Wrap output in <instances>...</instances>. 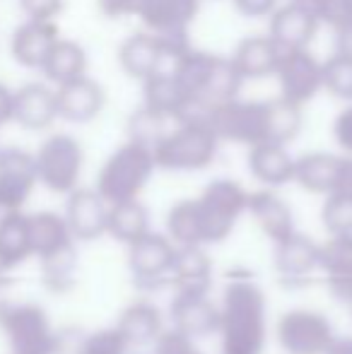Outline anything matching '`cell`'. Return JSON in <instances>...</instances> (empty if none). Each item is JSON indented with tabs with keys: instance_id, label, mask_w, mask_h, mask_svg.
I'll return each mask as SVG.
<instances>
[{
	"instance_id": "obj_1",
	"label": "cell",
	"mask_w": 352,
	"mask_h": 354,
	"mask_svg": "<svg viewBox=\"0 0 352 354\" xmlns=\"http://www.w3.org/2000/svg\"><path fill=\"white\" fill-rule=\"evenodd\" d=\"M268 301L251 277H232L220 301V354H263Z\"/></svg>"
},
{
	"instance_id": "obj_2",
	"label": "cell",
	"mask_w": 352,
	"mask_h": 354,
	"mask_svg": "<svg viewBox=\"0 0 352 354\" xmlns=\"http://www.w3.org/2000/svg\"><path fill=\"white\" fill-rule=\"evenodd\" d=\"M155 171V152L145 145L126 140L123 145H118L106 157V162L102 164L94 188L109 205L140 201L142 191L152 181Z\"/></svg>"
},
{
	"instance_id": "obj_3",
	"label": "cell",
	"mask_w": 352,
	"mask_h": 354,
	"mask_svg": "<svg viewBox=\"0 0 352 354\" xmlns=\"http://www.w3.org/2000/svg\"><path fill=\"white\" fill-rule=\"evenodd\" d=\"M0 330L10 354H58V330L37 301L0 297Z\"/></svg>"
},
{
	"instance_id": "obj_4",
	"label": "cell",
	"mask_w": 352,
	"mask_h": 354,
	"mask_svg": "<svg viewBox=\"0 0 352 354\" xmlns=\"http://www.w3.org/2000/svg\"><path fill=\"white\" fill-rule=\"evenodd\" d=\"M220 138L207 123H174L157 142L155 162L165 171H203L217 157Z\"/></svg>"
},
{
	"instance_id": "obj_5",
	"label": "cell",
	"mask_w": 352,
	"mask_h": 354,
	"mask_svg": "<svg viewBox=\"0 0 352 354\" xmlns=\"http://www.w3.org/2000/svg\"><path fill=\"white\" fill-rule=\"evenodd\" d=\"M205 246L232 236L239 219L249 210V191L234 178H215L196 198Z\"/></svg>"
},
{
	"instance_id": "obj_6",
	"label": "cell",
	"mask_w": 352,
	"mask_h": 354,
	"mask_svg": "<svg viewBox=\"0 0 352 354\" xmlns=\"http://www.w3.org/2000/svg\"><path fill=\"white\" fill-rule=\"evenodd\" d=\"M39 171V186L58 196H71L80 188L85 171V149L80 140L68 133H51L34 152Z\"/></svg>"
},
{
	"instance_id": "obj_7",
	"label": "cell",
	"mask_w": 352,
	"mask_h": 354,
	"mask_svg": "<svg viewBox=\"0 0 352 354\" xmlns=\"http://www.w3.org/2000/svg\"><path fill=\"white\" fill-rule=\"evenodd\" d=\"M210 128L220 142L244 145L249 149L268 142V99H234L212 106Z\"/></svg>"
},
{
	"instance_id": "obj_8",
	"label": "cell",
	"mask_w": 352,
	"mask_h": 354,
	"mask_svg": "<svg viewBox=\"0 0 352 354\" xmlns=\"http://www.w3.org/2000/svg\"><path fill=\"white\" fill-rule=\"evenodd\" d=\"M275 340L285 354H326L335 340V330L321 311L290 308L277 318Z\"/></svg>"
},
{
	"instance_id": "obj_9",
	"label": "cell",
	"mask_w": 352,
	"mask_h": 354,
	"mask_svg": "<svg viewBox=\"0 0 352 354\" xmlns=\"http://www.w3.org/2000/svg\"><path fill=\"white\" fill-rule=\"evenodd\" d=\"M176 246L167 239V234L150 232L140 241L128 246V272L138 289L155 292V289L169 287V275L174 268Z\"/></svg>"
},
{
	"instance_id": "obj_10",
	"label": "cell",
	"mask_w": 352,
	"mask_h": 354,
	"mask_svg": "<svg viewBox=\"0 0 352 354\" xmlns=\"http://www.w3.org/2000/svg\"><path fill=\"white\" fill-rule=\"evenodd\" d=\"M275 80L280 87L277 97L304 109L311 99H316V94L324 92V61H319L311 53V48L285 51L280 66H277Z\"/></svg>"
},
{
	"instance_id": "obj_11",
	"label": "cell",
	"mask_w": 352,
	"mask_h": 354,
	"mask_svg": "<svg viewBox=\"0 0 352 354\" xmlns=\"http://www.w3.org/2000/svg\"><path fill=\"white\" fill-rule=\"evenodd\" d=\"M39 186L34 152L22 147H0V210L22 212Z\"/></svg>"
},
{
	"instance_id": "obj_12",
	"label": "cell",
	"mask_w": 352,
	"mask_h": 354,
	"mask_svg": "<svg viewBox=\"0 0 352 354\" xmlns=\"http://www.w3.org/2000/svg\"><path fill=\"white\" fill-rule=\"evenodd\" d=\"M319 29L321 19L316 15L314 5L282 3L268 17V37L282 51H304V48H311Z\"/></svg>"
},
{
	"instance_id": "obj_13",
	"label": "cell",
	"mask_w": 352,
	"mask_h": 354,
	"mask_svg": "<svg viewBox=\"0 0 352 354\" xmlns=\"http://www.w3.org/2000/svg\"><path fill=\"white\" fill-rule=\"evenodd\" d=\"M169 321L172 330L198 342L207 335H217V330H220V304L212 301L210 294L174 292L169 304Z\"/></svg>"
},
{
	"instance_id": "obj_14",
	"label": "cell",
	"mask_w": 352,
	"mask_h": 354,
	"mask_svg": "<svg viewBox=\"0 0 352 354\" xmlns=\"http://www.w3.org/2000/svg\"><path fill=\"white\" fill-rule=\"evenodd\" d=\"M109 210H111V205L99 196L97 188L80 186L66 198L63 217H66L73 239L77 243H87L106 236Z\"/></svg>"
},
{
	"instance_id": "obj_15",
	"label": "cell",
	"mask_w": 352,
	"mask_h": 354,
	"mask_svg": "<svg viewBox=\"0 0 352 354\" xmlns=\"http://www.w3.org/2000/svg\"><path fill=\"white\" fill-rule=\"evenodd\" d=\"M272 268L277 277L287 284L309 282L316 270H321V243L302 232L272 246Z\"/></svg>"
},
{
	"instance_id": "obj_16",
	"label": "cell",
	"mask_w": 352,
	"mask_h": 354,
	"mask_svg": "<svg viewBox=\"0 0 352 354\" xmlns=\"http://www.w3.org/2000/svg\"><path fill=\"white\" fill-rule=\"evenodd\" d=\"M58 121L56 87L48 82H27L15 89L12 123L32 133L48 131Z\"/></svg>"
},
{
	"instance_id": "obj_17",
	"label": "cell",
	"mask_w": 352,
	"mask_h": 354,
	"mask_svg": "<svg viewBox=\"0 0 352 354\" xmlns=\"http://www.w3.org/2000/svg\"><path fill=\"white\" fill-rule=\"evenodd\" d=\"M61 41L56 22H39V19H24L17 24L10 37V56L17 66L29 71H41L48 61L53 46Z\"/></svg>"
},
{
	"instance_id": "obj_18",
	"label": "cell",
	"mask_w": 352,
	"mask_h": 354,
	"mask_svg": "<svg viewBox=\"0 0 352 354\" xmlns=\"http://www.w3.org/2000/svg\"><path fill=\"white\" fill-rule=\"evenodd\" d=\"M251 219L256 227L261 229L266 239H270L272 246L285 239H290L297 232L295 227V212H292L290 203L280 196L277 191L270 188H259V191L249 193V210Z\"/></svg>"
},
{
	"instance_id": "obj_19",
	"label": "cell",
	"mask_w": 352,
	"mask_h": 354,
	"mask_svg": "<svg viewBox=\"0 0 352 354\" xmlns=\"http://www.w3.org/2000/svg\"><path fill=\"white\" fill-rule=\"evenodd\" d=\"M56 99H58V118L68 123H89L104 111L106 106V89L92 80L89 75L75 80L71 84L56 87Z\"/></svg>"
},
{
	"instance_id": "obj_20",
	"label": "cell",
	"mask_w": 352,
	"mask_h": 354,
	"mask_svg": "<svg viewBox=\"0 0 352 354\" xmlns=\"http://www.w3.org/2000/svg\"><path fill=\"white\" fill-rule=\"evenodd\" d=\"M295 164L297 157L290 152V147L275 142H261L249 149L246 154V167L249 174L263 188L277 191V188L295 183Z\"/></svg>"
},
{
	"instance_id": "obj_21",
	"label": "cell",
	"mask_w": 352,
	"mask_h": 354,
	"mask_svg": "<svg viewBox=\"0 0 352 354\" xmlns=\"http://www.w3.org/2000/svg\"><path fill=\"white\" fill-rule=\"evenodd\" d=\"M116 328L128 347H155L167 333L162 311L147 299L128 304L116 321Z\"/></svg>"
},
{
	"instance_id": "obj_22",
	"label": "cell",
	"mask_w": 352,
	"mask_h": 354,
	"mask_svg": "<svg viewBox=\"0 0 352 354\" xmlns=\"http://www.w3.org/2000/svg\"><path fill=\"white\" fill-rule=\"evenodd\" d=\"M343 169V154L335 152H306L297 157L295 183L311 196L328 198L335 193Z\"/></svg>"
},
{
	"instance_id": "obj_23",
	"label": "cell",
	"mask_w": 352,
	"mask_h": 354,
	"mask_svg": "<svg viewBox=\"0 0 352 354\" xmlns=\"http://www.w3.org/2000/svg\"><path fill=\"white\" fill-rule=\"evenodd\" d=\"M321 272L333 299L348 306L352 301V234L328 236L321 243Z\"/></svg>"
},
{
	"instance_id": "obj_24",
	"label": "cell",
	"mask_w": 352,
	"mask_h": 354,
	"mask_svg": "<svg viewBox=\"0 0 352 354\" xmlns=\"http://www.w3.org/2000/svg\"><path fill=\"white\" fill-rule=\"evenodd\" d=\"M282 53L285 51L268 34H256V37L241 39L230 58L246 82V80L275 77Z\"/></svg>"
},
{
	"instance_id": "obj_25",
	"label": "cell",
	"mask_w": 352,
	"mask_h": 354,
	"mask_svg": "<svg viewBox=\"0 0 352 354\" xmlns=\"http://www.w3.org/2000/svg\"><path fill=\"white\" fill-rule=\"evenodd\" d=\"M201 10V0H142L138 19L152 34H183Z\"/></svg>"
},
{
	"instance_id": "obj_26",
	"label": "cell",
	"mask_w": 352,
	"mask_h": 354,
	"mask_svg": "<svg viewBox=\"0 0 352 354\" xmlns=\"http://www.w3.org/2000/svg\"><path fill=\"white\" fill-rule=\"evenodd\" d=\"M169 287L174 292L210 294L212 287V261L205 248H176L174 268L169 275Z\"/></svg>"
},
{
	"instance_id": "obj_27",
	"label": "cell",
	"mask_w": 352,
	"mask_h": 354,
	"mask_svg": "<svg viewBox=\"0 0 352 354\" xmlns=\"http://www.w3.org/2000/svg\"><path fill=\"white\" fill-rule=\"evenodd\" d=\"M29 241H32V258H39V261L77 243L68 229L63 212L53 210H39L29 214Z\"/></svg>"
},
{
	"instance_id": "obj_28",
	"label": "cell",
	"mask_w": 352,
	"mask_h": 354,
	"mask_svg": "<svg viewBox=\"0 0 352 354\" xmlns=\"http://www.w3.org/2000/svg\"><path fill=\"white\" fill-rule=\"evenodd\" d=\"M191 99L193 97L181 87V82L176 80L174 73L155 75V77L142 82V106L174 123Z\"/></svg>"
},
{
	"instance_id": "obj_29",
	"label": "cell",
	"mask_w": 352,
	"mask_h": 354,
	"mask_svg": "<svg viewBox=\"0 0 352 354\" xmlns=\"http://www.w3.org/2000/svg\"><path fill=\"white\" fill-rule=\"evenodd\" d=\"M87 66H89V58L85 46L80 41H75V39L61 37V41L53 46L48 61L44 63L41 73L51 87H63V84H71L75 80L85 77Z\"/></svg>"
},
{
	"instance_id": "obj_30",
	"label": "cell",
	"mask_w": 352,
	"mask_h": 354,
	"mask_svg": "<svg viewBox=\"0 0 352 354\" xmlns=\"http://www.w3.org/2000/svg\"><path fill=\"white\" fill-rule=\"evenodd\" d=\"M150 229V210L145 207L142 201H131V203H118L111 205L109 210V227L106 236H111L113 241L131 246V243L140 241L142 236H147Z\"/></svg>"
},
{
	"instance_id": "obj_31",
	"label": "cell",
	"mask_w": 352,
	"mask_h": 354,
	"mask_svg": "<svg viewBox=\"0 0 352 354\" xmlns=\"http://www.w3.org/2000/svg\"><path fill=\"white\" fill-rule=\"evenodd\" d=\"M167 239L174 243L176 248H205V239H203V224L201 212H198L196 198H183L174 203L167 212L165 219Z\"/></svg>"
},
{
	"instance_id": "obj_32",
	"label": "cell",
	"mask_w": 352,
	"mask_h": 354,
	"mask_svg": "<svg viewBox=\"0 0 352 354\" xmlns=\"http://www.w3.org/2000/svg\"><path fill=\"white\" fill-rule=\"evenodd\" d=\"M0 253L8 258L12 268H19L24 261L32 258L29 214L24 210L0 214Z\"/></svg>"
},
{
	"instance_id": "obj_33",
	"label": "cell",
	"mask_w": 352,
	"mask_h": 354,
	"mask_svg": "<svg viewBox=\"0 0 352 354\" xmlns=\"http://www.w3.org/2000/svg\"><path fill=\"white\" fill-rule=\"evenodd\" d=\"M302 126L304 109L285 102L282 97L268 99V142L290 147V142L302 133Z\"/></svg>"
},
{
	"instance_id": "obj_34",
	"label": "cell",
	"mask_w": 352,
	"mask_h": 354,
	"mask_svg": "<svg viewBox=\"0 0 352 354\" xmlns=\"http://www.w3.org/2000/svg\"><path fill=\"white\" fill-rule=\"evenodd\" d=\"M41 280L44 287L51 289L53 294H66L75 287L77 275V243L53 253V256L41 258Z\"/></svg>"
},
{
	"instance_id": "obj_35",
	"label": "cell",
	"mask_w": 352,
	"mask_h": 354,
	"mask_svg": "<svg viewBox=\"0 0 352 354\" xmlns=\"http://www.w3.org/2000/svg\"><path fill=\"white\" fill-rule=\"evenodd\" d=\"M324 92L333 99L352 104V61L331 53L324 61Z\"/></svg>"
},
{
	"instance_id": "obj_36",
	"label": "cell",
	"mask_w": 352,
	"mask_h": 354,
	"mask_svg": "<svg viewBox=\"0 0 352 354\" xmlns=\"http://www.w3.org/2000/svg\"><path fill=\"white\" fill-rule=\"evenodd\" d=\"M321 224L328 232V236H345L352 234V201L340 193H331L324 198L321 205Z\"/></svg>"
},
{
	"instance_id": "obj_37",
	"label": "cell",
	"mask_w": 352,
	"mask_h": 354,
	"mask_svg": "<svg viewBox=\"0 0 352 354\" xmlns=\"http://www.w3.org/2000/svg\"><path fill=\"white\" fill-rule=\"evenodd\" d=\"M131 347L121 337L116 328H99L94 333H85L75 354H128Z\"/></svg>"
},
{
	"instance_id": "obj_38",
	"label": "cell",
	"mask_w": 352,
	"mask_h": 354,
	"mask_svg": "<svg viewBox=\"0 0 352 354\" xmlns=\"http://www.w3.org/2000/svg\"><path fill=\"white\" fill-rule=\"evenodd\" d=\"M314 10L321 27H331L333 32L352 24V0H316Z\"/></svg>"
},
{
	"instance_id": "obj_39",
	"label": "cell",
	"mask_w": 352,
	"mask_h": 354,
	"mask_svg": "<svg viewBox=\"0 0 352 354\" xmlns=\"http://www.w3.org/2000/svg\"><path fill=\"white\" fill-rule=\"evenodd\" d=\"M63 8L66 0H19V10L27 15V19H39V22H56Z\"/></svg>"
},
{
	"instance_id": "obj_40",
	"label": "cell",
	"mask_w": 352,
	"mask_h": 354,
	"mask_svg": "<svg viewBox=\"0 0 352 354\" xmlns=\"http://www.w3.org/2000/svg\"><path fill=\"white\" fill-rule=\"evenodd\" d=\"M331 133H333V140L338 145L340 154L352 157V104H345L338 111V116L333 118V126H331Z\"/></svg>"
},
{
	"instance_id": "obj_41",
	"label": "cell",
	"mask_w": 352,
	"mask_h": 354,
	"mask_svg": "<svg viewBox=\"0 0 352 354\" xmlns=\"http://www.w3.org/2000/svg\"><path fill=\"white\" fill-rule=\"evenodd\" d=\"M155 354H203V352L196 340H191V337L181 335V333L169 328L155 345Z\"/></svg>"
},
{
	"instance_id": "obj_42",
	"label": "cell",
	"mask_w": 352,
	"mask_h": 354,
	"mask_svg": "<svg viewBox=\"0 0 352 354\" xmlns=\"http://www.w3.org/2000/svg\"><path fill=\"white\" fill-rule=\"evenodd\" d=\"M142 8V0H97V10L106 19L138 17Z\"/></svg>"
},
{
	"instance_id": "obj_43",
	"label": "cell",
	"mask_w": 352,
	"mask_h": 354,
	"mask_svg": "<svg viewBox=\"0 0 352 354\" xmlns=\"http://www.w3.org/2000/svg\"><path fill=\"white\" fill-rule=\"evenodd\" d=\"M232 3H234V8L244 17L261 19V17H270L277 10V5H280V0H232Z\"/></svg>"
},
{
	"instance_id": "obj_44",
	"label": "cell",
	"mask_w": 352,
	"mask_h": 354,
	"mask_svg": "<svg viewBox=\"0 0 352 354\" xmlns=\"http://www.w3.org/2000/svg\"><path fill=\"white\" fill-rule=\"evenodd\" d=\"M333 53L352 61V24L333 32Z\"/></svg>"
},
{
	"instance_id": "obj_45",
	"label": "cell",
	"mask_w": 352,
	"mask_h": 354,
	"mask_svg": "<svg viewBox=\"0 0 352 354\" xmlns=\"http://www.w3.org/2000/svg\"><path fill=\"white\" fill-rule=\"evenodd\" d=\"M12 102H15V89L0 82V126L12 121Z\"/></svg>"
},
{
	"instance_id": "obj_46",
	"label": "cell",
	"mask_w": 352,
	"mask_h": 354,
	"mask_svg": "<svg viewBox=\"0 0 352 354\" xmlns=\"http://www.w3.org/2000/svg\"><path fill=\"white\" fill-rule=\"evenodd\" d=\"M335 193L345 196L348 201H352V157L343 154V169H340V178H338V188Z\"/></svg>"
},
{
	"instance_id": "obj_47",
	"label": "cell",
	"mask_w": 352,
	"mask_h": 354,
	"mask_svg": "<svg viewBox=\"0 0 352 354\" xmlns=\"http://www.w3.org/2000/svg\"><path fill=\"white\" fill-rule=\"evenodd\" d=\"M326 354H352V335H335L333 345L328 347Z\"/></svg>"
},
{
	"instance_id": "obj_48",
	"label": "cell",
	"mask_w": 352,
	"mask_h": 354,
	"mask_svg": "<svg viewBox=\"0 0 352 354\" xmlns=\"http://www.w3.org/2000/svg\"><path fill=\"white\" fill-rule=\"evenodd\" d=\"M12 270H15V268L8 263V258L0 253V292H3V289L10 284V272H12Z\"/></svg>"
},
{
	"instance_id": "obj_49",
	"label": "cell",
	"mask_w": 352,
	"mask_h": 354,
	"mask_svg": "<svg viewBox=\"0 0 352 354\" xmlns=\"http://www.w3.org/2000/svg\"><path fill=\"white\" fill-rule=\"evenodd\" d=\"M285 3H302V5H314L316 0H285Z\"/></svg>"
},
{
	"instance_id": "obj_50",
	"label": "cell",
	"mask_w": 352,
	"mask_h": 354,
	"mask_svg": "<svg viewBox=\"0 0 352 354\" xmlns=\"http://www.w3.org/2000/svg\"><path fill=\"white\" fill-rule=\"evenodd\" d=\"M348 311H350V318H352V301L348 304Z\"/></svg>"
},
{
	"instance_id": "obj_51",
	"label": "cell",
	"mask_w": 352,
	"mask_h": 354,
	"mask_svg": "<svg viewBox=\"0 0 352 354\" xmlns=\"http://www.w3.org/2000/svg\"><path fill=\"white\" fill-rule=\"evenodd\" d=\"M0 214H3V210H0Z\"/></svg>"
}]
</instances>
